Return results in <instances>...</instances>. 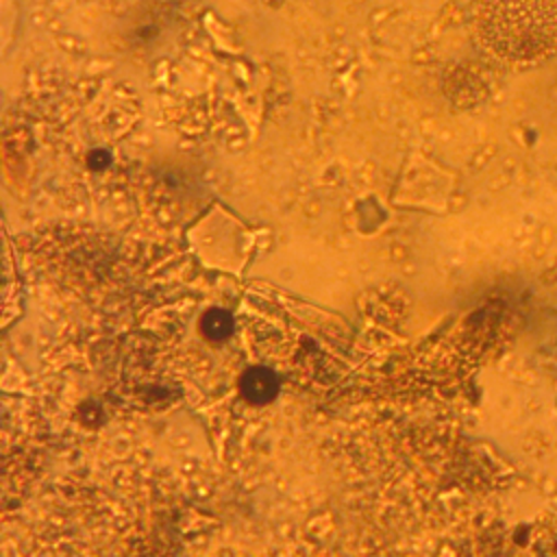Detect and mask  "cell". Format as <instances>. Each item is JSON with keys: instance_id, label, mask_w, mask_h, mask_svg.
<instances>
[{"instance_id": "1", "label": "cell", "mask_w": 557, "mask_h": 557, "mask_svg": "<svg viewBox=\"0 0 557 557\" xmlns=\"http://www.w3.org/2000/svg\"><path fill=\"white\" fill-rule=\"evenodd\" d=\"M474 30L498 59H542L557 48V0H476Z\"/></svg>"}, {"instance_id": "2", "label": "cell", "mask_w": 557, "mask_h": 557, "mask_svg": "<svg viewBox=\"0 0 557 557\" xmlns=\"http://www.w3.org/2000/svg\"><path fill=\"white\" fill-rule=\"evenodd\" d=\"M276 392H278V381L274 372H270L268 368H250L242 376V394L250 403H268L276 396Z\"/></svg>"}, {"instance_id": "3", "label": "cell", "mask_w": 557, "mask_h": 557, "mask_svg": "<svg viewBox=\"0 0 557 557\" xmlns=\"http://www.w3.org/2000/svg\"><path fill=\"white\" fill-rule=\"evenodd\" d=\"M200 329H202V333H205L209 339L220 342V339H224V337L231 333V329H233V318H231L226 311H222V309H211V311H207V313L202 315Z\"/></svg>"}]
</instances>
